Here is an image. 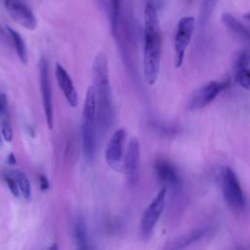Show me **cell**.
<instances>
[{"instance_id":"obj_1","label":"cell","mask_w":250,"mask_h":250,"mask_svg":"<svg viewBox=\"0 0 250 250\" xmlns=\"http://www.w3.org/2000/svg\"><path fill=\"white\" fill-rule=\"evenodd\" d=\"M161 29L154 5L147 2L144 10V76L153 85L159 74L161 58Z\"/></svg>"},{"instance_id":"obj_2","label":"cell","mask_w":250,"mask_h":250,"mask_svg":"<svg viewBox=\"0 0 250 250\" xmlns=\"http://www.w3.org/2000/svg\"><path fill=\"white\" fill-rule=\"evenodd\" d=\"M93 77L97 97V121L101 129H105L112 118V97L107 59L103 53L98 54L94 59Z\"/></svg>"},{"instance_id":"obj_3","label":"cell","mask_w":250,"mask_h":250,"mask_svg":"<svg viewBox=\"0 0 250 250\" xmlns=\"http://www.w3.org/2000/svg\"><path fill=\"white\" fill-rule=\"evenodd\" d=\"M221 188L228 206L236 213L244 210L246 199L235 172L229 167H224L221 173Z\"/></svg>"},{"instance_id":"obj_4","label":"cell","mask_w":250,"mask_h":250,"mask_svg":"<svg viewBox=\"0 0 250 250\" xmlns=\"http://www.w3.org/2000/svg\"><path fill=\"white\" fill-rule=\"evenodd\" d=\"M195 28V20L192 16L183 17L177 23L174 36V65L182 66L188 46L189 45Z\"/></svg>"},{"instance_id":"obj_5","label":"cell","mask_w":250,"mask_h":250,"mask_svg":"<svg viewBox=\"0 0 250 250\" xmlns=\"http://www.w3.org/2000/svg\"><path fill=\"white\" fill-rule=\"evenodd\" d=\"M168 188L164 186L149 205L145 210L142 219H141V234L144 238H147L152 233L166 204V196H167Z\"/></svg>"},{"instance_id":"obj_6","label":"cell","mask_w":250,"mask_h":250,"mask_svg":"<svg viewBox=\"0 0 250 250\" xmlns=\"http://www.w3.org/2000/svg\"><path fill=\"white\" fill-rule=\"evenodd\" d=\"M229 85V80L210 81L204 86L197 89L188 101V108L189 110H198L211 104L217 96L227 89Z\"/></svg>"},{"instance_id":"obj_7","label":"cell","mask_w":250,"mask_h":250,"mask_svg":"<svg viewBox=\"0 0 250 250\" xmlns=\"http://www.w3.org/2000/svg\"><path fill=\"white\" fill-rule=\"evenodd\" d=\"M4 6L15 22L29 30L36 28L37 20L26 0H4Z\"/></svg>"},{"instance_id":"obj_8","label":"cell","mask_w":250,"mask_h":250,"mask_svg":"<svg viewBox=\"0 0 250 250\" xmlns=\"http://www.w3.org/2000/svg\"><path fill=\"white\" fill-rule=\"evenodd\" d=\"M39 79H40V91L42 97V103L44 106L46 122L49 129H53L54 126V109L52 102L51 84L49 79V66L47 60L44 57L40 58L39 63Z\"/></svg>"},{"instance_id":"obj_9","label":"cell","mask_w":250,"mask_h":250,"mask_svg":"<svg viewBox=\"0 0 250 250\" xmlns=\"http://www.w3.org/2000/svg\"><path fill=\"white\" fill-rule=\"evenodd\" d=\"M126 139V131L123 128L117 129L111 136L109 142L107 143L104 157L107 165L116 171H121L124 169L123 159V146Z\"/></svg>"},{"instance_id":"obj_10","label":"cell","mask_w":250,"mask_h":250,"mask_svg":"<svg viewBox=\"0 0 250 250\" xmlns=\"http://www.w3.org/2000/svg\"><path fill=\"white\" fill-rule=\"evenodd\" d=\"M154 170L158 180L170 189L177 193L182 188V178L177 168L165 158H157L154 162Z\"/></svg>"},{"instance_id":"obj_11","label":"cell","mask_w":250,"mask_h":250,"mask_svg":"<svg viewBox=\"0 0 250 250\" xmlns=\"http://www.w3.org/2000/svg\"><path fill=\"white\" fill-rule=\"evenodd\" d=\"M140 162V144L137 138L133 137L129 141L126 155L124 158V171L129 185H134L138 178Z\"/></svg>"},{"instance_id":"obj_12","label":"cell","mask_w":250,"mask_h":250,"mask_svg":"<svg viewBox=\"0 0 250 250\" xmlns=\"http://www.w3.org/2000/svg\"><path fill=\"white\" fill-rule=\"evenodd\" d=\"M55 74L57 78V82L63 93L64 98L66 99L67 104L71 107H76L78 105V96L76 89L72 83V80L65 70V68L59 62L56 63Z\"/></svg>"},{"instance_id":"obj_13","label":"cell","mask_w":250,"mask_h":250,"mask_svg":"<svg viewBox=\"0 0 250 250\" xmlns=\"http://www.w3.org/2000/svg\"><path fill=\"white\" fill-rule=\"evenodd\" d=\"M222 22L228 31L237 40L250 44V26L243 24L230 13L225 12L221 17Z\"/></svg>"},{"instance_id":"obj_14","label":"cell","mask_w":250,"mask_h":250,"mask_svg":"<svg viewBox=\"0 0 250 250\" xmlns=\"http://www.w3.org/2000/svg\"><path fill=\"white\" fill-rule=\"evenodd\" d=\"M96 122L82 118L81 122V137L82 147L85 158L88 161H92L95 153L96 146Z\"/></svg>"},{"instance_id":"obj_15","label":"cell","mask_w":250,"mask_h":250,"mask_svg":"<svg viewBox=\"0 0 250 250\" xmlns=\"http://www.w3.org/2000/svg\"><path fill=\"white\" fill-rule=\"evenodd\" d=\"M82 118L90 121H97V97L94 85L89 86L87 89Z\"/></svg>"},{"instance_id":"obj_16","label":"cell","mask_w":250,"mask_h":250,"mask_svg":"<svg viewBox=\"0 0 250 250\" xmlns=\"http://www.w3.org/2000/svg\"><path fill=\"white\" fill-rule=\"evenodd\" d=\"M7 27V31L14 43V46H15V50H16V53L19 57V59L21 60V62L23 63V64H27V62H28V57H27V51H26V46H25V43L21 37V35L16 31L15 29H13L12 27H10L9 25L6 26Z\"/></svg>"},{"instance_id":"obj_17","label":"cell","mask_w":250,"mask_h":250,"mask_svg":"<svg viewBox=\"0 0 250 250\" xmlns=\"http://www.w3.org/2000/svg\"><path fill=\"white\" fill-rule=\"evenodd\" d=\"M73 233L78 249H87V228L82 217H78L73 226Z\"/></svg>"},{"instance_id":"obj_18","label":"cell","mask_w":250,"mask_h":250,"mask_svg":"<svg viewBox=\"0 0 250 250\" xmlns=\"http://www.w3.org/2000/svg\"><path fill=\"white\" fill-rule=\"evenodd\" d=\"M206 232V228H201V229H197L192 230L191 232L182 236L181 238H179L176 242L175 245L172 246V248H176V249H182V248H186L188 245L197 241L199 238H201Z\"/></svg>"},{"instance_id":"obj_19","label":"cell","mask_w":250,"mask_h":250,"mask_svg":"<svg viewBox=\"0 0 250 250\" xmlns=\"http://www.w3.org/2000/svg\"><path fill=\"white\" fill-rule=\"evenodd\" d=\"M10 174L16 180L22 196L25 199H29L30 195H31V187H30V183H29L27 177L21 171H11Z\"/></svg>"},{"instance_id":"obj_20","label":"cell","mask_w":250,"mask_h":250,"mask_svg":"<svg viewBox=\"0 0 250 250\" xmlns=\"http://www.w3.org/2000/svg\"><path fill=\"white\" fill-rule=\"evenodd\" d=\"M250 64V52L248 50H241L239 51L233 60L232 63V69H233V75L237 72L249 67Z\"/></svg>"},{"instance_id":"obj_21","label":"cell","mask_w":250,"mask_h":250,"mask_svg":"<svg viewBox=\"0 0 250 250\" xmlns=\"http://www.w3.org/2000/svg\"><path fill=\"white\" fill-rule=\"evenodd\" d=\"M120 4H121V0H109L110 23H111V29H112V32L114 33V35H116L118 32Z\"/></svg>"},{"instance_id":"obj_22","label":"cell","mask_w":250,"mask_h":250,"mask_svg":"<svg viewBox=\"0 0 250 250\" xmlns=\"http://www.w3.org/2000/svg\"><path fill=\"white\" fill-rule=\"evenodd\" d=\"M234 78L242 88L250 91V67H247L234 74Z\"/></svg>"},{"instance_id":"obj_23","label":"cell","mask_w":250,"mask_h":250,"mask_svg":"<svg viewBox=\"0 0 250 250\" xmlns=\"http://www.w3.org/2000/svg\"><path fill=\"white\" fill-rule=\"evenodd\" d=\"M5 181L7 183V186L11 191V193L15 196V197H19L20 196V188H19V186L16 182V180L14 179V177L10 174V173H6L5 176Z\"/></svg>"},{"instance_id":"obj_24","label":"cell","mask_w":250,"mask_h":250,"mask_svg":"<svg viewBox=\"0 0 250 250\" xmlns=\"http://www.w3.org/2000/svg\"><path fill=\"white\" fill-rule=\"evenodd\" d=\"M218 0H204L202 6V17L207 20L212 14Z\"/></svg>"},{"instance_id":"obj_25","label":"cell","mask_w":250,"mask_h":250,"mask_svg":"<svg viewBox=\"0 0 250 250\" xmlns=\"http://www.w3.org/2000/svg\"><path fill=\"white\" fill-rule=\"evenodd\" d=\"M2 136L4 140L8 143H10L13 139V131L11 128V124L7 120H4L2 123Z\"/></svg>"},{"instance_id":"obj_26","label":"cell","mask_w":250,"mask_h":250,"mask_svg":"<svg viewBox=\"0 0 250 250\" xmlns=\"http://www.w3.org/2000/svg\"><path fill=\"white\" fill-rule=\"evenodd\" d=\"M38 180H39V185H40V188L41 190H47L50 187V184H49V181L47 179V177L45 175H39L38 176Z\"/></svg>"},{"instance_id":"obj_27","label":"cell","mask_w":250,"mask_h":250,"mask_svg":"<svg viewBox=\"0 0 250 250\" xmlns=\"http://www.w3.org/2000/svg\"><path fill=\"white\" fill-rule=\"evenodd\" d=\"M7 109V96L3 93L0 94V115Z\"/></svg>"},{"instance_id":"obj_28","label":"cell","mask_w":250,"mask_h":250,"mask_svg":"<svg viewBox=\"0 0 250 250\" xmlns=\"http://www.w3.org/2000/svg\"><path fill=\"white\" fill-rule=\"evenodd\" d=\"M8 162H9L10 164H16V163H17V160H16V157H15V154H14L13 152L9 154V156H8Z\"/></svg>"},{"instance_id":"obj_29","label":"cell","mask_w":250,"mask_h":250,"mask_svg":"<svg viewBox=\"0 0 250 250\" xmlns=\"http://www.w3.org/2000/svg\"><path fill=\"white\" fill-rule=\"evenodd\" d=\"M243 19L246 20V21H250V11L246 12V13L243 15Z\"/></svg>"},{"instance_id":"obj_30","label":"cell","mask_w":250,"mask_h":250,"mask_svg":"<svg viewBox=\"0 0 250 250\" xmlns=\"http://www.w3.org/2000/svg\"><path fill=\"white\" fill-rule=\"evenodd\" d=\"M2 143H3V141H2V137H1V135H0V146L2 145Z\"/></svg>"}]
</instances>
